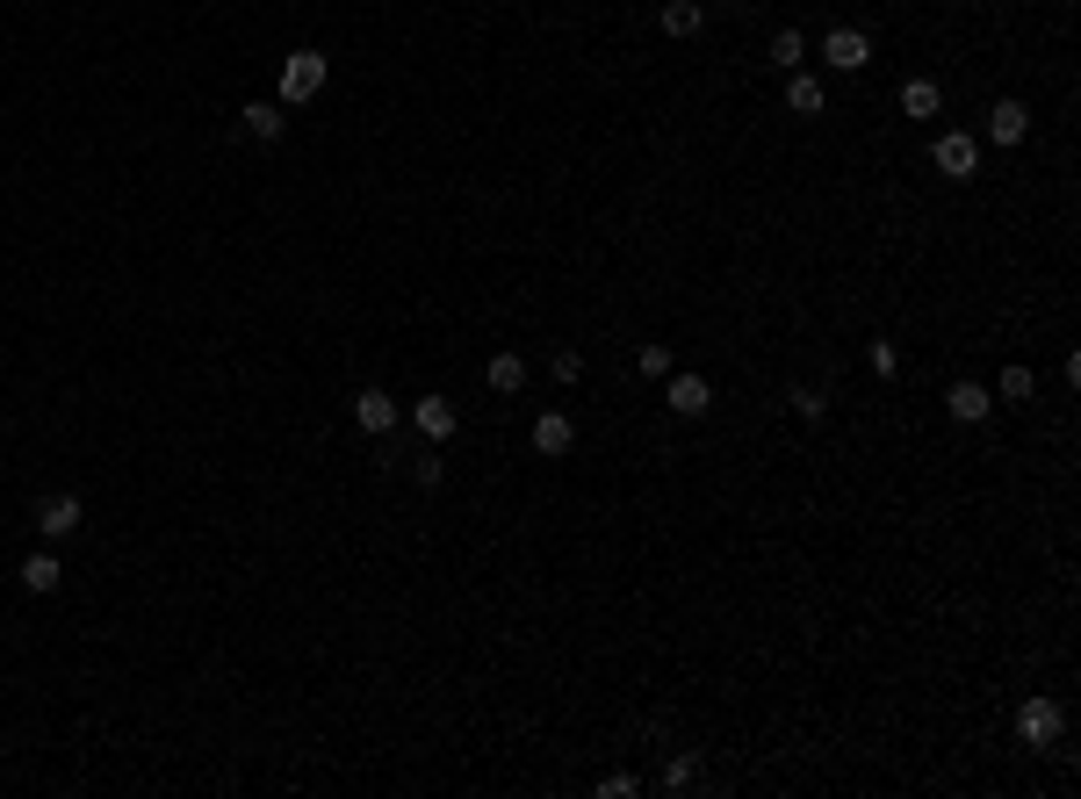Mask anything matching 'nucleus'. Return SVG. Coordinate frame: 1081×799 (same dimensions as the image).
Returning <instances> with one entry per match:
<instances>
[{
    "instance_id": "obj_1",
    "label": "nucleus",
    "mask_w": 1081,
    "mask_h": 799,
    "mask_svg": "<svg viewBox=\"0 0 1081 799\" xmlns=\"http://www.w3.org/2000/svg\"><path fill=\"white\" fill-rule=\"evenodd\" d=\"M332 80V58L325 51H288L282 58V109H296V101H317Z\"/></svg>"
},
{
    "instance_id": "obj_2",
    "label": "nucleus",
    "mask_w": 1081,
    "mask_h": 799,
    "mask_svg": "<svg viewBox=\"0 0 1081 799\" xmlns=\"http://www.w3.org/2000/svg\"><path fill=\"white\" fill-rule=\"evenodd\" d=\"M1060 734H1068V713H1060V699H1045V691H1039V699L1016 706V742H1024V749H1053Z\"/></svg>"
},
{
    "instance_id": "obj_3",
    "label": "nucleus",
    "mask_w": 1081,
    "mask_h": 799,
    "mask_svg": "<svg viewBox=\"0 0 1081 799\" xmlns=\"http://www.w3.org/2000/svg\"><path fill=\"white\" fill-rule=\"evenodd\" d=\"M931 166L945 180H973V174H981V137H973V130H945L931 145Z\"/></svg>"
},
{
    "instance_id": "obj_4",
    "label": "nucleus",
    "mask_w": 1081,
    "mask_h": 799,
    "mask_svg": "<svg viewBox=\"0 0 1081 799\" xmlns=\"http://www.w3.org/2000/svg\"><path fill=\"white\" fill-rule=\"evenodd\" d=\"M80 526H87V504L72 497V490H58V497L37 504V533H43V541H72Z\"/></svg>"
},
{
    "instance_id": "obj_5",
    "label": "nucleus",
    "mask_w": 1081,
    "mask_h": 799,
    "mask_svg": "<svg viewBox=\"0 0 1081 799\" xmlns=\"http://www.w3.org/2000/svg\"><path fill=\"white\" fill-rule=\"evenodd\" d=\"M822 58H829L836 72H865L873 66V37H865V29H829V37H822Z\"/></svg>"
},
{
    "instance_id": "obj_6",
    "label": "nucleus",
    "mask_w": 1081,
    "mask_h": 799,
    "mask_svg": "<svg viewBox=\"0 0 1081 799\" xmlns=\"http://www.w3.org/2000/svg\"><path fill=\"white\" fill-rule=\"evenodd\" d=\"M346 411H354V425H361V433H390V425L404 418V411H397V396H390V389H354V404H346Z\"/></svg>"
},
{
    "instance_id": "obj_7",
    "label": "nucleus",
    "mask_w": 1081,
    "mask_h": 799,
    "mask_svg": "<svg viewBox=\"0 0 1081 799\" xmlns=\"http://www.w3.org/2000/svg\"><path fill=\"white\" fill-rule=\"evenodd\" d=\"M664 404H671L678 418H707V411H714L707 375H671V382H664Z\"/></svg>"
},
{
    "instance_id": "obj_8",
    "label": "nucleus",
    "mask_w": 1081,
    "mask_h": 799,
    "mask_svg": "<svg viewBox=\"0 0 1081 799\" xmlns=\"http://www.w3.org/2000/svg\"><path fill=\"white\" fill-rule=\"evenodd\" d=\"M1024 137H1031V109H1024V101H995V109H987V145L1010 151V145H1024Z\"/></svg>"
},
{
    "instance_id": "obj_9",
    "label": "nucleus",
    "mask_w": 1081,
    "mask_h": 799,
    "mask_svg": "<svg viewBox=\"0 0 1081 799\" xmlns=\"http://www.w3.org/2000/svg\"><path fill=\"white\" fill-rule=\"evenodd\" d=\"M987 411H995V396H987L981 382H952V389H945V418L952 425H981Z\"/></svg>"
},
{
    "instance_id": "obj_10",
    "label": "nucleus",
    "mask_w": 1081,
    "mask_h": 799,
    "mask_svg": "<svg viewBox=\"0 0 1081 799\" xmlns=\"http://www.w3.org/2000/svg\"><path fill=\"white\" fill-rule=\"evenodd\" d=\"M238 130H246V137H261V145H282L288 109H282V101H246V109H238Z\"/></svg>"
},
{
    "instance_id": "obj_11",
    "label": "nucleus",
    "mask_w": 1081,
    "mask_h": 799,
    "mask_svg": "<svg viewBox=\"0 0 1081 799\" xmlns=\"http://www.w3.org/2000/svg\"><path fill=\"white\" fill-rule=\"evenodd\" d=\"M411 425H419V433L440 447V440H454V425H462V418H454L448 396H419V404H411Z\"/></svg>"
},
{
    "instance_id": "obj_12",
    "label": "nucleus",
    "mask_w": 1081,
    "mask_h": 799,
    "mask_svg": "<svg viewBox=\"0 0 1081 799\" xmlns=\"http://www.w3.org/2000/svg\"><path fill=\"white\" fill-rule=\"evenodd\" d=\"M577 447V425L570 418H562V411H541V418H534V454H548V461H562V454H570Z\"/></svg>"
},
{
    "instance_id": "obj_13",
    "label": "nucleus",
    "mask_w": 1081,
    "mask_h": 799,
    "mask_svg": "<svg viewBox=\"0 0 1081 799\" xmlns=\"http://www.w3.org/2000/svg\"><path fill=\"white\" fill-rule=\"evenodd\" d=\"M937 109H945V87H937V80H923V72H916V80H902V116L931 122Z\"/></svg>"
},
{
    "instance_id": "obj_14",
    "label": "nucleus",
    "mask_w": 1081,
    "mask_h": 799,
    "mask_svg": "<svg viewBox=\"0 0 1081 799\" xmlns=\"http://www.w3.org/2000/svg\"><path fill=\"white\" fill-rule=\"evenodd\" d=\"M786 109H794V116H822V109H829V95H822L815 72H786Z\"/></svg>"
},
{
    "instance_id": "obj_15",
    "label": "nucleus",
    "mask_w": 1081,
    "mask_h": 799,
    "mask_svg": "<svg viewBox=\"0 0 1081 799\" xmlns=\"http://www.w3.org/2000/svg\"><path fill=\"white\" fill-rule=\"evenodd\" d=\"M699 29H707V8H699V0H664V37H699Z\"/></svg>"
},
{
    "instance_id": "obj_16",
    "label": "nucleus",
    "mask_w": 1081,
    "mask_h": 799,
    "mask_svg": "<svg viewBox=\"0 0 1081 799\" xmlns=\"http://www.w3.org/2000/svg\"><path fill=\"white\" fill-rule=\"evenodd\" d=\"M483 382H491L498 396H520V389H527V361H520V353H491V367H483Z\"/></svg>"
},
{
    "instance_id": "obj_17",
    "label": "nucleus",
    "mask_w": 1081,
    "mask_h": 799,
    "mask_svg": "<svg viewBox=\"0 0 1081 799\" xmlns=\"http://www.w3.org/2000/svg\"><path fill=\"white\" fill-rule=\"evenodd\" d=\"M58 583H66V570H58V555H51V548H43V555H29V562H22V591L51 598Z\"/></svg>"
},
{
    "instance_id": "obj_18",
    "label": "nucleus",
    "mask_w": 1081,
    "mask_h": 799,
    "mask_svg": "<svg viewBox=\"0 0 1081 799\" xmlns=\"http://www.w3.org/2000/svg\"><path fill=\"white\" fill-rule=\"evenodd\" d=\"M772 66H779V72H808V37H800V29H779V37H772Z\"/></svg>"
},
{
    "instance_id": "obj_19",
    "label": "nucleus",
    "mask_w": 1081,
    "mask_h": 799,
    "mask_svg": "<svg viewBox=\"0 0 1081 799\" xmlns=\"http://www.w3.org/2000/svg\"><path fill=\"white\" fill-rule=\"evenodd\" d=\"M664 786H671V792H692V786H699V749H671V763H664Z\"/></svg>"
},
{
    "instance_id": "obj_20",
    "label": "nucleus",
    "mask_w": 1081,
    "mask_h": 799,
    "mask_svg": "<svg viewBox=\"0 0 1081 799\" xmlns=\"http://www.w3.org/2000/svg\"><path fill=\"white\" fill-rule=\"evenodd\" d=\"M786 404H794V418H808V425H815L822 411H829V389H808V382H800V389L786 396Z\"/></svg>"
},
{
    "instance_id": "obj_21",
    "label": "nucleus",
    "mask_w": 1081,
    "mask_h": 799,
    "mask_svg": "<svg viewBox=\"0 0 1081 799\" xmlns=\"http://www.w3.org/2000/svg\"><path fill=\"white\" fill-rule=\"evenodd\" d=\"M1002 396H1010V404H1024L1031 389H1039V375H1031V367H1002V382H995Z\"/></svg>"
},
{
    "instance_id": "obj_22",
    "label": "nucleus",
    "mask_w": 1081,
    "mask_h": 799,
    "mask_svg": "<svg viewBox=\"0 0 1081 799\" xmlns=\"http://www.w3.org/2000/svg\"><path fill=\"white\" fill-rule=\"evenodd\" d=\"M548 367H556V382H577V375H584V353H577V346H556V361H548Z\"/></svg>"
},
{
    "instance_id": "obj_23",
    "label": "nucleus",
    "mask_w": 1081,
    "mask_h": 799,
    "mask_svg": "<svg viewBox=\"0 0 1081 799\" xmlns=\"http://www.w3.org/2000/svg\"><path fill=\"white\" fill-rule=\"evenodd\" d=\"M635 367H642V375H671V346H642Z\"/></svg>"
},
{
    "instance_id": "obj_24",
    "label": "nucleus",
    "mask_w": 1081,
    "mask_h": 799,
    "mask_svg": "<svg viewBox=\"0 0 1081 799\" xmlns=\"http://www.w3.org/2000/svg\"><path fill=\"white\" fill-rule=\"evenodd\" d=\"M865 361H873V375H894V367H902V353H894L887 339H873V346H865Z\"/></svg>"
},
{
    "instance_id": "obj_25",
    "label": "nucleus",
    "mask_w": 1081,
    "mask_h": 799,
    "mask_svg": "<svg viewBox=\"0 0 1081 799\" xmlns=\"http://www.w3.org/2000/svg\"><path fill=\"white\" fill-rule=\"evenodd\" d=\"M599 792H606V799H628V792H635V771H613V778H606Z\"/></svg>"
}]
</instances>
